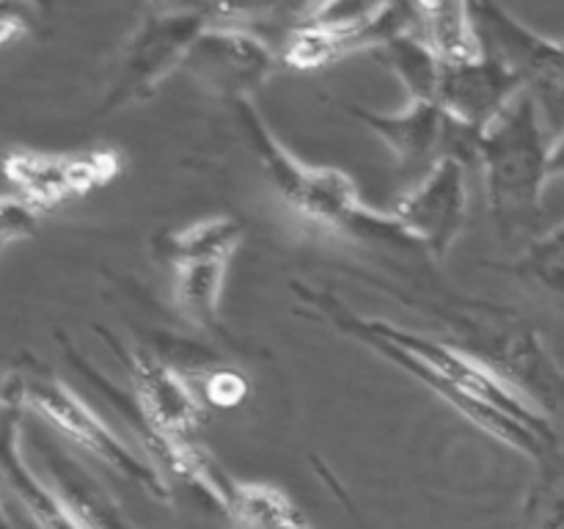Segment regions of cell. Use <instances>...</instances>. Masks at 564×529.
I'll use <instances>...</instances> for the list:
<instances>
[{"mask_svg":"<svg viewBox=\"0 0 564 529\" xmlns=\"http://www.w3.org/2000/svg\"><path fill=\"white\" fill-rule=\"evenodd\" d=\"M226 264L229 262H218V259H191V262L171 264L174 295L182 314L209 334H224L220 292H224Z\"/></svg>","mask_w":564,"mask_h":529,"instance_id":"cell-18","label":"cell"},{"mask_svg":"<svg viewBox=\"0 0 564 529\" xmlns=\"http://www.w3.org/2000/svg\"><path fill=\"white\" fill-rule=\"evenodd\" d=\"M94 328L130 373L132 397H135L152 433L169 441H196L193 435L207 419V406H204L196 384L160 353L127 347L105 325H94Z\"/></svg>","mask_w":564,"mask_h":529,"instance_id":"cell-8","label":"cell"},{"mask_svg":"<svg viewBox=\"0 0 564 529\" xmlns=\"http://www.w3.org/2000/svg\"><path fill=\"white\" fill-rule=\"evenodd\" d=\"M422 17V36L444 66L471 64L485 58L471 3H416Z\"/></svg>","mask_w":564,"mask_h":529,"instance_id":"cell-17","label":"cell"},{"mask_svg":"<svg viewBox=\"0 0 564 529\" xmlns=\"http://www.w3.org/2000/svg\"><path fill=\"white\" fill-rule=\"evenodd\" d=\"M119 152L94 149L77 154L9 152L3 160L6 193L39 213H50L69 196H86L119 174Z\"/></svg>","mask_w":564,"mask_h":529,"instance_id":"cell-9","label":"cell"},{"mask_svg":"<svg viewBox=\"0 0 564 529\" xmlns=\"http://www.w3.org/2000/svg\"><path fill=\"white\" fill-rule=\"evenodd\" d=\"M39 218H42V213H39V209H33L31 204H25L22 198L3 193V213H0V226H3L6 246L14 240H25V237H31L33 231H36Z\"/></svg>","mask_w":564,"mask_h":529,"instance_id":"cell-23","label":"cell"},{"mask_svg":"<svg viewBox=\"0 0 564 529\" xmlns=\"http://www.w3.org/2000/svg\"><path fill=\"white\" fill-rule=\"evenodd\" d=\"M521 91V80L505 64L485 55L471 64L444 66L438 105L446 116L466 125L468 130L482 132Z\"/></svg>","mask_w":564,"mask_h":529,"instance_id":"cell-13","label":"cell"},{"mask_svg":"<svg viewBox=\"0 0 564 529\" xmlns=\"http://www.w3.org/2000/svg\"><path fill=\"white\" fill-rule=\"evenodd\" d=\"M25 31V17H14V6H3V14H0V42L11 44Z\"/></svg>","mask_w":564,"mask_h":529,"instance_id":"cell-25","label":"cell"},{"mask_svg":"<svg viewBox=\"0 0 564 529\" xmlns=\"http://www.w3.org/2000/svg\"><path fill=\"white\" fill-rule=\"evenodd\" d=\"M198 395H202L204 406L215 408H235L240 402H246L248 397V380L246 375H240L237 369L224 367V364H215L207 373L198 375L196 384Z\"/></svg>","mask_w":564,"mask_h":529,"instance_id":"cell-22","label":"cell"},{"mask_svg":"<svg viewBox=\"0 0 564 529\" xmlns=\"http://www.w3.org/2000/svg\"><path fill=\"white\" fill-rule=\"evenodd\" d=\"M31 441L44 457L53 490L83 529H132L110 490L75 455H69L58 441L42 435L39 430H31Z\"/></svg>","mask_w":564,"mask_h":529,"instance_id":"cell-14","label":"cell"},{"mask_svg":"<svg viewBox=\"0 0 564 529\" xmlns=\"http://www.w3.org/2000/svg\"><path fill=\"white\" fill-rule=\"evenodd\" d=\"M226 518L237 529H319L284 490L235 477L226 485Z\"/></svg>","mask_w":564,"mask_h":529,"instance_id":"cell-16","label":"cell"},{"mask_svg":"<svg viewBox=\"0 0 564 529\" xmlns=\"http://www.w3.org/2000/svg\"><path fill=\"white\" fill-rule=\"evenodd\" d=\"M488 268L523 281L564 312V220L529 242L527 251L512 262H488Z\"/></svg>","mask_w":564,"mask_h":529,"instance_id":"cell-21","label":"cell"},{"mask_svg":"<svg viewBox=\"0 0 564 529\" xmlns=\"http://www.w3.org/2000/svg\"><path fill=\"white\" fill-rule=\"evenodd\" d=\"M468 163L444 158L433 171L419 180L413 191L397 202L391 215L397 224L433 257L444 259L452 251L460 231L466 229L468 213Z\"/></svg>","mask_w":564,"mask_h":529,"instance_id":"cell-11","label":"cell"},{"mask_svg":"<svg viewBox=\"0 0 564 529\" xmlns=\"http://www.w3.org/2000/svg\"><path fill=\"white\" fill-rule=\"evenodd\" d=\"M527 529H564V490H540L527 507Z\"/></svg>","mask_w":564,"mask_h":529,"instance_id":"cell-24","label":"cell"},{"mask_svg":"<svg viewBox=\"0 0 564 529\" xmlns=\"http://www.w3.org/2000/svg\"><path fill=\"white\" fill-rule=\"evenodd\" d=\"M350 114L391 149L402 174L424 176L460 147L463 125L446 116L438 102H411L400 114H378L356 105Z\"/></svg>","mask_w":564,"mask_h":529,"instance_id":"cell-12","label":"cell"},{"mask_svg":"<svg viewBox=\"0 0 564 529\" xmlns=\"http://www.w3.org/2000/svg\"><path fill=\"white\" fill-rule=\"evenodd\" d=\"M551 141L532 94L521 91L479 136L485 198L490 218L505 235L532 229L543 213L551 182Z\"/></svg>","mask_w":564,"mask_h":529,"instance_id":"cell-4","label":"cell"},{"mask_svg":"<svg viewBox=\"0 0 564 529\" xmlns=\"http://www.w3.org/2000/svg\"><path fill=\"white\" fill-rule=\"evenodd\" d=\"M231 110H235L237 130L248 152L295 213L323 229L367 242V246H383L397 253H411L422 248L397 224L394 215L367 207L345 171L328 169V165H306L295 154L286 152L284 143L270 132L251 99H237L231 102Z\"/></svg>","mask_w":564,"mask_h":529,"instance_id":"cell-3","label":"cell"},{"mask_svg":"<svg viewBox=\"0 0 564 529\" xmlns=\"http://www.w3.org/2000/svg\"><path fill=\"white\" fill-rule=\"evenodd\" d=\"M292 292L306 314L334 325L339 334L361 342L380 358L405 369L419 384L435 391L446 406L471 419L485 433L496 435L501 444L512 446L543 466L564 463V446L554 422L521 391L507 386L466 353L455 350L435 336L397 328L378 317H364L334 292L317 290L303 281H292Z\"/></svg>","mask_w":564,"mask_h":529,"instance_id":"cell-1","label":"cell"},{"mask_svg":"<svg viewBox=\"0 0 564 529\" xmlns=\"http://www.w3.org/2000/svg\"><path fill=\"white\" fill-rule=\"evenodd\" d=\"M352 279L386 292L402 306L424 314L438 336L488 373L521 391L549 419H564V369L551 356L538 325L518 306L460 295L438 279L402 273L397 279L350 270Z\"/></svg>","mask_w":564,"mask_h":529,"instance_id":"cell-2","label":"cell"},{"mask_svg":"<svg viewBox=\"0 0 564 529\" xmlns=\"http://www.w3.org/2000/svg\"><path fill=\"white\" fill-rule=\"evenodd\" d=\"M207 28V6H165L147 11L116 61V75L110 77L99 110L113 114L124 105L147 99L171 72L185 66L187 53Z\"/></svg>","mask_w":564,"mask_h":529,"instance_id":"cell-6","label":"cell"},{"mask_svg":"<svg viewBox=\"0 0 564 529\" xmlns=\"http://www.w3.org/2000/svg\"><path fill=\"white\" fill-rule=\"evenodd\" d=\"M246 229L235 218H207L185 226L180 231H169L158 240L154 251L165 264L191 262V259H218L229 262L231 253L240 248Z\"/></svg>","mask_w":564,"mask_h":529,"instance_id":"cell-20","label":"cell"},{"mask_svg":"<svg viewBox=\"0 0 564 529\" xmlns=\"http://www.w3.org/2000/svg\"><path fill=\"white\" fill-rule=\"evenodd\" d=\"M279 58L268 42L246 28L209 25L187 53L182 69L226 102L251 99L270 80Z\"/></svg>","mask_w":564,"mask_h":529,"instance_id":"cell-10","label":"cell"},{"mask_svg":"<svg viewBox=\"0 0 564 529\" xmlns=\"http://www.w3.org/2000/svg\"><path fill=\"white\" fill-rule=\"evenodd\" d=\"M554 176H564V132L551 147V180Z\"/></svg>","mask_w":564,"mask_h":529,"instance_id":"cell-26","label":"cell"},{"mask_svg":"<svg viewBox=\"0 0 564 529\" xmlns=\"http://www.w3.org/2000/svg\"><path fill=\"white\" fill-rule=\"evenodd\" d=\"M488 58L505 64L532 94L551 141L564 132V42H551L496 3H471Z\"/></svg>","mask_w":564,"mask_h":529,"instance_id":"cell-7","label":"cell"},{"mask_svg":"<svg viewBox=\"0 0 564 529\" xmlns=\"http://www.w3.org/2000/svg\"><path fill=\"white\" fill-rule=\"evenodd\" d=\"M22 424H17L14 411H6L3 422V479L11 494L31 516L36 529H83L69 507L61 501L53 485H44L22 457Z\"/></svg>","mask_w":564,"mask_h":529,"instance_id":"cell-15","label":"cell"},{"mask_svg":"<svg viewBox=\"0 0 564 529\" xmlns=\"http://www.w3.org/2000/svg\"><path fill=\"white\" fill-rule=\"evenodd\" d=\"M378 61L394 72L402 88H408L411 102H438L444 64L427 44V39L422 36V31L402 33L394 42L380 47Z\"/></svg>","mask_w":564,"mask_h":529,"instance_id":"cell-19","label":"cell"},{"mask_svg":"<svg viewBox=\"0 0 564 529\" xmlns=\"http://www.w3.org/2000/svg\"><path fill=\"white\" fill-rule=\"evenodd\" d=\"M3 406L6 411L33 413L55 433L66 435L77 446L108 463L121 477L141 485L149 496L158 501H171V488L163 474L147 457H138L83 397H77L58 375L39 367L31 356H22L20 367L6 375Z\"/></svg>","mask_w":564,"mask_h":529,"instance_id":"cell-5","label":"cell"},{"mask_svg":"<svg viewBox=\"0 0 564 529\" xmlns=\"http://www.w3.org/2000/svg\"><path fill=\"white\" fill-rule=\"evenodd\" d=\"M6 529H11V527H9V523H6Z\"/></svg>","mask_w":564,"mask_h":529,"instance_id":"cell-27","label":"cell"}]
</instances>
